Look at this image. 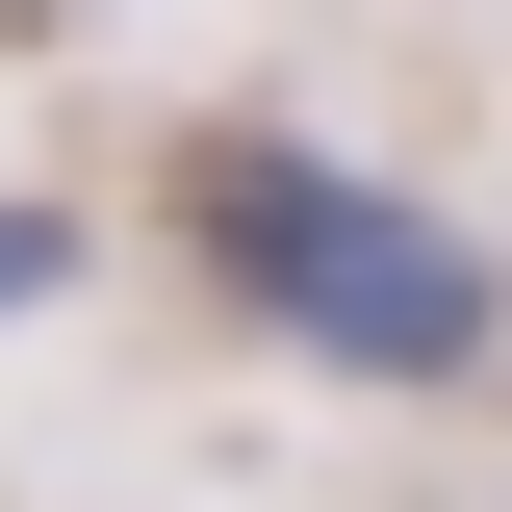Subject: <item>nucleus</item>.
<instances>
[{"mask_svg":"<svg viewBox=\"0 0 512 512\" xmlns=\"http://www.w3.org/2000/svg\"><path fill=\"white\" fill-rule=\"evenodd\" d=\"M180 256L256 333H308L333 384H461L512 333V256H461L410 180H359V154H308V128H205L180 154Z\"/></svg>","mask_w":512,"mask_h":512,"instance_id":"f257e3e1","label":"nucleus"},{"mask_svg":"<svg viewBox=\"0 0 512 512\" xmlns=\"http://www.w3.org/2000/svg\"><path fill=\"white\" fill-rule=\"evenodd\" d=\"M52 282H77V231H52V205H0V333L52 308Z\"/></svg>","mask_w":512,"mask_h":512,"instance_id":"f03ea898","label":"nucleus"}]
</instances>
